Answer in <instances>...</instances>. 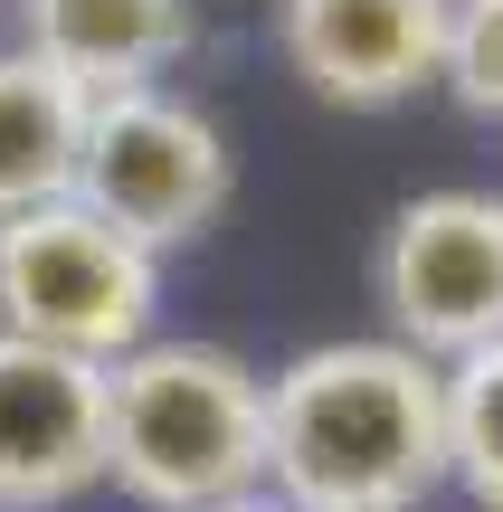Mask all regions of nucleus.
<instances>
[{"mask_svg": "<svg viewBox=\"0 0 503 512\" xmlns=\"http://www.w3.org/2000/svg\"><path fill=\"white\" fill-rule=\"evenodd\" d=\"M190 38H200L190 0H19V48L86 95L162 86L190 57Z\"/></svg>", "mask_w": 503, "mask_h": 512, "instance_id": "nucleus-8", "label": "nucleus"}, {"mask_svg": "<svg viewBox=\"0 0 503 512\" xmlns=\"http://www.w3.org/2000/svg\"><path fill=\"white\" fill-rule=\"evenodd\" d=\"M371 294L390 342L418 361H466L503 342V190H418L371 247Z\"/></svg>", "mask_w": 503, "mask_h": 512, "instance_id": "nucleus-5", "label": "nucleus"}, {"mask_svg": "<svg viewBox=\"0 0 503 512\" xmlns=\"http://www.w3.org/2000/svg\"><path fill=\"white\" fill-rule=\"evenodd\" d=\"M238 190V152H228L219 114L190 105L181 86H124L86 105V152H76V190L105 228H124L133 247L171 256L209 238Z\"/></svg>", "mask_w": 503, "mask_h": 512, "instance_id": "nucleus-4", "label": "nucleus"}, {"mask_svg": "<svg viewBox=\"0 0 503 512\" xmlns=\"http://www.w3.org/2000/svg\"><path fill=\"white\" fill-rule=\"evenodd\" d=\"M105 484L143 512L266 494V380L219 342H133L105 361Z\"/></svg>", "mask_w": 503, "mask_h": 512, "instance_id": "nucleus-2", "label": "nucleus"}, {"mask_svg": "<svg viewBox=\"0 0 503 512\" xmlns=\"http://www.w3.org/2000/svg\"><path fill=\"white\" fill-rule=\"evenodd\" d=\"M447 484L475 512H503V342L447 361Z\"/></svg>", "mask_w": 503, "mask_h": 512, "instance_id": "nucleus-10", "label": "nucleus"}, {"mask_svg": "<svg viewBox=\"0 0 503 512\" xmlns=\"http://www.w3.org/2000/svg\"><path fill=\"white\" fill-rule=\"evenodd\" d=\"M86 86L29 48H0V219L48 209L76 190V152H86Z\"/></svg>", "mask_w": 503, "mask_h": 512, "instance_id": "nucleus-9", "label": "nucleus"}, {"mask_svg": "<svg viewBox=\"0 0 503 512\" xmlns=\"http://www.w3.org/2000/svg\"><path fill=\"white\" fill-rule=\"evenodd\" d=\"M276 48L314 105L390 114L437 86L447 0H276Z\"/></svg>", "mask_w": 503, "mask_h": 512, "instance_id": "nucleus-6", "label": "nucleus"}, {"mask_svg": "<svg viewBox=\"0 0 503 512\" xmlns=\"http://www.w3.org/2000/svg\"><path fill=\"white\" fill-rule=\"evenodd\" d=\"M152 323H162V256L105 228L86 200L0 219V332L105 370L152 342Z\"/></svg>", "mask_w": 503, "mask_h": 512, "instance_id": "nucleus-3", "label": "nucleus"}, {"mask_svg": "<svg viewBox=\"0 0 503 512\" xmlns=\"http://www.w3.org/2000/svg\"><path fill=\"white\" fill-rule=\"evenodd\" d=\"M437 484L447 370L409 342H314L266 380V494L285 512H418Z\"/></svg>", "mask_w": 503, "mask_h": 512, "instance_id": "nucleus-1", "label": "nucleus"}, {"mask_svg": "<svg viewBox=\"0 0 503 512\" xmlns=\"http://www.w3.org/2000/svg\"><path fill=\"white\" fill-rule=\"evenodd\" d=\"M437 86H447L475 124H503V0H447Z\"/></svg>", "mask_w": 503, "mask_h": 512, "instance_id": "nucleus-11", "label": "nucleus"}, {"mask_svg": "<svg viewBox=\"0 0 503 512\" xmlns=\"http://www.w3.org/2000/svg\"><path fill=\"white\" fill-rule=\"evenodd\" d=\"M209 512H285L276 494H228V503H209Z\"/></svg>", "mask_w": 503, "mask_h": 512, "instance_id": "nucleus-12", "label": "nucleus"}, {"mask_svg": "<svg viewBox=\"0 0 503 512\" xmlns=\"http://www.w3.org/2000/svg\"><path fill=\"white\" fill-rule=\"evenodd\" d=\"M105 484V370L0 332V512H57Z\"/></svg>", "mask_w": 503, "mask_h": 512, "instance_id": "nucleus-7", "label": "nucleus"}]
</instances>
